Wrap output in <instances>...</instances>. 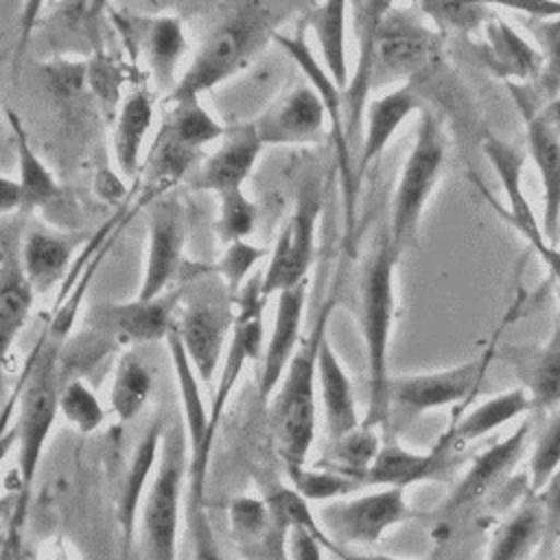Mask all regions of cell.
Wrapping results in <instances>:
<instances>
[{
	"label": "cell",
	"instance_id": "cell-56",
	"mask_svg": "<svg viewBox=\"0 0 560 560\" xmlns=\"http://www.w3.org/2000/svg\"><path fill=\"white\" fill-rule=\"evenodd\" d=\"M540 114L545 122L551 127V131L560 138V94L551 96L545 105H540Z\"/></svg>",
	"mask_w": 560,
	"mask_h": 560
},
{
	"label": "cell",
	"instance_id": "cell-8",
	"mask_svg": "<svg viewBox=\"0 0 560 560\" xmlns=\"http://www.w3.org/2000/svg\"><path fill=\"white\" fill-rule=\"evenodd\" d=\"M490 359L492 348L453 368L392 376L387 396V435L405 431L418 416L427 411L466 400L486 374Z\"/></svg>",
	"mask_w": 560,
	"mask_h": 560
},
{
	"label": "cell",
	"instance_id": "cell-1",
	"mask_svg": "<svg viewBox=\"0 0 560 560\" xmlns=\"http://www.w3.org/2000/svg\"><path fill=\"white\" fill-rule=\"evenodd\" d=\"M291 9L293 4L271 2H247L234 7L208 35L190 66L177 79V85L168 94L171 105L195 103L203 92L241 72L252 57L273 39L278 33L276 24L282 22Z\"/></svg>",
	"mask_w": 560,
	"mask_h": 560
},
{
	"label": "cell",
	"instance_id": "cell-9",
	"mask_svg": "<svg viewBox=\"0 0 560 560\" xmlns=\"http://www.w3.org/2000/svg\"><path fill=\"white\" fill-rule=\"evenodd\" d=\"M418 13L392 4L383 15L374 44L372 90L416 81L438 59L442 33L429 28Z\"/></svg>",
	"mask_w": 560,
	"mask_h": 560
},
{
	"label": "cell",
	"instance_id": "cell-26",
	"mask_svg": "<svg viewBox=\"0 0 560 560\" xmlns=\"http://www.w3.org/2000/svg\"><path fill=\"white\" fill-rule=\"evenodd\" d=\"M545 534V505L538 492L529 490L510 516H505L492 532L483 560H529L534 553H540Z\"/></svg>",
	"mask_w": 560,
	"mask_h": 560
},
{
	"label": "cell",
	"instance_id": "cell-38",
	"mask_svg": "<svg viewBox=\"0 0 560 560\" xmlns=\"http://www.w3.org/2000/svg\"><path fill=\"white\" fill-rule=\"evenodd\" d=\"M151 385H153V378L144 361L133 352H125L116 365V374L109 392L112 409L122 422L133 420L142 411L144 402L149 400Z\"/></svg>",
	"mask_w": 560,
	"mask_h": 560
},
{
	"label": "cell",
	"instance_id": "cell-57",
	"mask_svg": "<svg viewBox=\"0 0 560 560\" xmlns=\"http://www.w3.org/2000/svg\"><path fill=\"white\" fill-rule=\"evenodd\" d=\"M330 553L337 560H409V558H394V556H381V553H359L354 549H341V547H335Z\"/></svg>",
	"mask_w": 560,
	"mask_h": 560
},
{
	"label": "cell",
	"instance_id": "cell-3",
	"mask_svg": "<svg viewBox=\"0 0 560 560\" xmlns=\"http://www.w3.org/2000/svg\"><path fill=\"white\" fill-rule=\"evenodd\" d=\"M332 306H335L332 298L322 306L308 339L302 343V348H298L278 389L269 400L271 429H273L276 446L284 466L306 464V455L315 438L317 357L326 339V326H328Z\"/></svg>",
	"mask_w": 560,
	"mask_h": 560
},
{
	"label": "cell",
	"instance_id": "cell-18",
	"mask_svg": "<svg viewBox=\"0 0 560 560\" xmlns=\"http://www.w3.org/2000/svg\"><path fill=\"white\" fill-rule=\"evenodd\" d=\"M260 142L267 144H306L315 142L328 127V112L319 94L306 83L273 105L254 120Z\"/></svg>",
	"mask_w": 560,
	"mask_h": 560
},
{
	"label": "cell",
	"instance_id": "cell-10",
	"mask_svg": "<svg viewBox=\"0 0 560 560\" xmlns=\"http://www.w3.org/2000/svg\"><path fill=\"white\" fill-rule=\"evenodd\" d=\"M411 516L405 490L383 488L359 497L328 501L317 510V518L335 547H370L385 532Z\"/></svg>",
	"mask_w": 560,
	"mask_h": 560
},
{
	"label": "cell",
	"instance_id": "cell-35",
	"mask_svg": "<svg viewBox=\"0 0 560 560\" xmlns=\"http://www.w3.org/2000/svg\"><path fill=\"white\" fill-rule=\"evenodd\" d=\"M197 149L182 142L164 122L151 144L149 158L142 164L144 175V201H155L160 195L168 192L192 166Z\"/></svg>",
	"mask_w": 560,
	"mask_h": 560
},
{
	"label": "cell",
	"instance_id": "cell-6",
	"mask_svg": "<svg viewBox=\"0 0 560 560\" xmlns=\"http://www.w3.org/2000/svg\"><path fill=\"white\" fill-rule=\"evenodd\" d=\"M446 160V136L442 120L424 107L416 127V138L400 168V177L392 199L387 234L400 254L416 236L424 206L440 179Z\"/></svg>",
	"mask_w": 560,
	"mask_h": 560
},
{
	"label": "cell",
	"instance_id": "cell-19",
	"mask_svg": "<svg viewBox=\"0 0 560 560\" xmlns=\"http://www.w3.org/2000/svg\"><path fill=\"white\" fill-rule=\"evenodd\" d=\"M529 431H532V422L525 420L508 438L490 444L486 451L475 455V459L470 462L462 479L455 483V488L446 497L442 512L453 514L490 494L521 459Z\"/></svg>",
	"mask_w": 560,
	"mask_h": 560
},
{
	"label": "cell",
	"instance_id": "cell-47",
	"mask_svg": "<svg viewBox=\"0 0 560 560\" xmlns=\"http://www.w3.org/2000/svg\"><path fill=\"white\" fill-rule=\"evenodd\" d=\"M267 254H271V249L260 247V245H252L247 241H238L228 245L225 254L221 256V260L217 262V271L221 273V278L228 284V295H238V291L243 289V284L247 282V273L254 269V265L265 258Z\"/></svg>",
	"mask_w": 560,
	"mask_h": 560
},
{
	"label": "cell",
	"instance_id": "cell-54",
	"mask_svg": "<svg viewBox=\"0 0 560 560\" xmlns=\"http://www.w3.org/2000/svg\"><path fill=\"white\" fill-rule=\"evenodd\" d=\"M529 31L534 33L542 52L549 50V48L560 46V18L545 20V22H532L529 20Z\"/></svg>",
	"mask_w": 560,
	"mask_h": 560
},
{
	"label": "cell",
	"instance_id": "cell-28",
	"mask_svg": "<svg viewBox=\"0 0 560 560\" xmlns=\"http://www.w3.org/2000/svg\"><path fill=\"white\" fill-rule=\"evenodd\" d=\"M317 383L322 392V405L326 416V429L330 442L354 431L363 420H359L357 400L352 383L339 363L328 339H324L317 357Z\"/></svg>",
	"mask_w": 560,
	"mask_h": 560
},
{
	"label": "cell",
	"instance_id": "cell-51",
	"mask_svg": "<svg viewBox=\"0 0 560 560\" xmlns=\"http://www.w3.org/2000/svg\"><path fill=\"white\" fill-rule=\"evenodd\" d=\"M324 545L306 529H293L289 534V558L291 560H324Z\"/></svg>",
	"mask_w": 560,
	"mask_h": 560
},
{
	"label": "cell",
	"instance_id": "cell-41",
	"mask_svg": "<svg viewBox=\"0 0 560 560\" xmlns=\"http://www.w3.org/2000/svg\"><path fill=\"white\" fill-rule=\"evenodd\" d=\"M265 503L269 508V512L273 514V518L287 527L289 532L293 529H306L311 532L315 538L322 540V545L332 551L335 549V542L326 536V532L322 529L319 525V518H317V512L311 510L308 501L298 492L293 490L291 486H282V483H273L267 488L265 492Z\"/></svg>",
	"mask_w": 560,
	"mask_h": 560
},
{
	"label": "cell",
	"instance_id": "cell-4",
	"mask_svg": "<svg viewBox=\"0 0 560 560\" xmlns=\"http://www.w3.org/2000/svg\"><path fill=\"white\" fill-rule=\"evenodd\" d=\"M59 346L44 348L42 359L35 363L28 376L22 378L24 385L20 396V411L15 420V446H18V499H15V527L22 525L31 486L37 475L44 444L48 440L55 416L59 413V392L61 378L57 368Z\"/></svg>",
	"mask_w": 560,
	"mask_h": 560
},
{
	"label": "cell",
	"instance_id": "cell-53",
	"mask_svg": "<svg viewBox=\"0 0 560 560\" xmlns=\"http://www.w3.org/2000/svg\"><path fill=\"white\" fill-rule=\"evenodd\" d=\"M24 208H26V199H24V190H22L20 182L4 175L2 182H0V210H2V214H11V212L24 210Z\"/></svg>",
	"mask_w": 560,
	"mask_h": 560
},
{
	"label": "cell",
	"instance_id": "cell-37",
	"mask_svg": "<svg viewBox=\"0 0 560 560\" xmlns=\"http://www.w3.org/2000/svg\"><path fill=\"white\" fill-rule=\"evenodd\" d=\"M7 120L11 125L13 131V140H15V153H18V164H20V186L24 190V199H26V208L35 210V208H44L48 203H52L55 199H59L61 188L55 182V177L50 175V171L44 166V162L39 160V155L35 153V149L28 142L26 129L22 125V120L18 118V114L13 109H4Z\"/></svg>",
	"mask_w": 560,
	"mask_h": 560
},
{
	"label": "cell",
	"instance_id": "cell-49",
	"mask_svg": "<svg viewBox=\"0 0 560 560\" xmlns=\"http://www.w3.org/2000/svg\"><path fill=\"white\" fill-rule=\"evenodd\" d=\"M538 497L545 505V518H547L545 545L538 553V560H549L560 542V468L553 472L547 486L538 492Z\"/></svg>",
	"mask_w": 560,
	"mask_h": 560
},
{
	"label": "cell",
	"instance_id": "cell-55",
	"mask_svg": "<svg viewBox=\"0 0 560 560\" xmlns=\"http://www.w3.org/2000/svg\"><path fill=\"white\" fill-rule=\"evenodd\" d=\"M514 11L525 13L532 22H545L560 18V4L558 2H532V4H512Z\"/></svg>",
	"mask_w": 560,
	"mask_h": 560
},
{
	"label": "cell",
	"instance_id": "cell-50",
	"mask_svg": "<svg viewBox=\"0 0 560 560\" xmlns=\"http://www.w3.org/2000/svg\"><path fill=\"white\" fill-rule=\"evenodd\" d=\"M88 81L94 88V92L103 101H112L118 92V79H116V68L109 63V59L98 52L88 61Z\"/></svg>",
	"mask_w": 560,
	"mask_h": 560
},
{
	"label": "cell",
	"instance_id": "cell-14",
	"mask_svg": "<svg viewBox=\"0 0 560 560\" xmlns=\"http://www.w3.org/2000/svg\"><path fill=\"white\" fill-rule=\"evenodd\" d=\"M186 238L184 206L175 195H164L149 210L147 267L138 298L153 300L166 293V287L179 271Z\"/></svg>",
	"mask_w": 560,
	"mask_h": 560
},
{
	"label": "cell",
	"instance_id": "cell-11",
	"mask_svg": "<svg viewBox=\"0 0 560 560\" xmlns=\"http://www.w3.org/2000/svg\"><path fill=\"white\" fill-rule=\"evenodd\" d=\"M322 212V195L315 186L302 188L295 208L284 223L269 254V265L262 273V298L293 289L308 278L315 256V232Z\"/></svg>",
	"mask_w": 560,
	"mask_h": 560
},
{
	"label": "cell",
	"instance_id": "cell-36",
	"mask_svg": "<svg viewBox=\"0 0 560 560\" xmlns=\"http://www.w3.org/2000/svg\"><path fill=\"white\" fill-rule=\"evenodd\" d=\"M74 241L46 230H33L22 245V267L37 295L52 289L66 273Z\"/></svg>",
	"mask_w": 560,
	"mask_h": 560
},
{
	"label": "cell",
	"instance_id": "cell-42",
	"mask_svg": "<svg viewBox=\"0 0 560 560\" xmlns=\"http://www.w3.org/2000/svg\"><path fill=\"white\" fill-rule=\"evenodd\" d=\"M418 11L427 15L440 33L455 31V33H477L486 28V24L494 18L490 4L481 2H438L427 0L418 4Z\"/></svg>",
	"mask_w": 560,
	"mask_h": 560
},
{
	"label": "cell",
	"instance_id": "cell-30",
	"mask_svg": "<svg viewBox=\"0 0 560 560\" xmlns=\"http://www.w3.org/2000/svg\"><path fill=\"white\" fill-rule=\"evenodd\" d=\"M532 411V400L525 387H512L501 394L490 396L488 400L472 407L468 413H464L457 422L448 427V431L440 438L451 451L457 446H464L468 442H475L494 429L503 427L505 422Z\"/></svg>",
	"mask_w": 560,
	"mask_h": 560
},
{
	"label": "cell",
	"instance_id": "cell-33",
	"mask_svg": "<svg viewBox=\"0 0 560 560\" xmlns=\"http://www.w3.org/2000/svg\"><path fill=\"white\" fill-rule=\"evenodd\" d=\"M350 2H322L313 4L304 15L306 28L315 33L322 66L335 79V83L346 90L350 81L348 57H346V18Z\"/></svg>",
	"mask_w": 560,
	"mask_h": 560
},
{
	"label": "cell",
	"instance_id": "cell-52",
	"mask_svg": "<svg viewBox=\"0 0 560 560\" xmlns=\"http://www.w3.org/2000/svg\"><path fill=\"white\" fill-rule=\"evenodd\" d=\"M542 55H545V66H542L540 79L536 83L551 98V96L560 94V46L549 48Z\"/></svg>",
	"mask_w": 560,
	"mask_h": 560
},
{
	"label": "cell",
	"instance_id": "cell-21",
	"mask_svg": "<svg viewBox=\"0 0 560 560\" xmlns=\"http://www.w3.org/2000/svg\"><path fill=\"white\" fill-rule=\"evenodd\" d=\"M306 287L308 280L278 293V306H276V319L273 328L265 348L260 378H258V398L260 402L269 405L273 392L278 389L289 363L295 357V346L300 339L302 317H304V304H306Z\"/></svg>",
	"mask_w": 560,
	"mask_h": 560
},
{
	"label": "cell",
	"instance_id": "cell-27",
	"mask_svg": "<svg viewBox=\"0 0 560 560\" xmlns=\"http://www.w3.org/2000/svg\"><path fill=\"white\" fill-rule=\"evenodd\" d=\"M164 431H166L164 418H155L151 422V427L147 429V433L142 435V440L136 444L133 455H131L129 466H127V475H125L122 486H120L118 523H120L122 542H125L127 549L131 547V540H133L140 497L147 488V481H149L153 468H158V462H160Z\"/></svg>",
	"mask_w": 560,
	"mask_h": 560
},
{
	"label": "cell",
	"instance_id": "cell-20",
	"mask_svg": "<svg viewBox=\"0 0 560 560\" xmlns=\"http://www.w3.org/2000/svg\"><path fill=\"white\" fill-rule=\"evenodd\" d=\"M265 144L258 138L254 122L232 125L225 129L221 144L217 151L206 155L190 186L195 190H210L223 195L230 190H238L243 182L252 175L256 160Z\"/></svg>",
	"mask_w": 560,
	"mask_h": 560
},
{
	"label": "cell",
	"instance_id": "cell-43",
	"mask_svg": "<svg viewBox=\"0 0 560 560\" xmlns=\"http://www.w3.org/2000/svg\"><path fill=\"white\" fill-rule=\"evenodd\" d=\"M164 125L188 147L201 151L203 144L223 138L225 127H221L201 105L195 103H182L173 105L171 116L164 120Z\"/></svg>",
	"mask_w": 560,
	"mask_h": 560
},
{
	"label": "cell",
	"instance_id": "cell-25",
	"mask_svg": "<svg viewBox=\"0 0 560 560\" xmlns=\"http://www.w3.org/2000/svg\"><path fill=\"white\" fill-rule=\"evenodd\" d=\"M230 523L236 542L252 560H291L289 529L269 512L265 499L236 497L230 503Z\"/></svg>",
	"mask_w": 560,
	"mask_h": 560
},
{
	"label": "cell",
	"instance_id": "cell-31",
	"mask_svg": "<svg viewBox=\"0 0 560 560\" xmlns=\"http://www.w3.org/2000/svg\"><path fill=\"white\" fill-rule=\"evenodd\" d=\"M35 289L22 267V258L9 249L4 241L2 247V267H0V350L9 354L15 337L24 328L33 300Z\"/></svg>",
	"mask_w": 560,
	"mask_h": 560
},
{
	"label": "cell",
	"instance_id": "cell-24",
	"mask_svg": "<svg viewBox=\"0 0 560 560\" xmlns=\"http://www.w3.org/2000/svg\"><path fill=\"white\" fill-rule=\"evenodd\" d=\"M424 101L422 94L418 92L416 81L402 83L398 88H394L392 92L374 98L368 109H365V118H363V140H361V151L357 158V175L359 179L363 177L365 168L385 151V147L389 144L392 136L396 133V129L416 112V109H424Z\"/></svg>",
	"mask_w": 560,
	"mask_h": 560
},
{
	"label": "cell",
	"instance_id": "cell-17",
	"mask_svg": "<svg viewBox=\"0 0 560 560\" xmlns=\"http://www.w3.org/2000/svg\"><path fill=\"white\" fill-rule=\"evenodd\" d=\"M236 311L217 300L192 302L175 322L184 350L201 383H210L223 363L228 332L232 335Z\"/></svg>",
	"mask_w": 560,
	"mask_h": 560
},
{
	"label": "cell",
	"instance_id": "cell-2",
	"mask_svg": "<svg viewBox=\"0 0 560 560\" xmlns=\"http://www.w3.org/2000/svg\"><path fill=\"white\" fill-rule=\"evenodd\" d=\"M398 252L389 241L387 230L381 232L372 258L363 267L359 298H361V332L368 361V411L363 422L372 427H387V396H389V335L394 319V269Z\"/></svg>",
	"mask_w": 560,
	"mask_h": 560
},
{
	"label": "cell",
	"instance_id": "cell-22",
	"mask_svg": "<svg viewBox=\"0 0 560 560\" xmlns=\"http://www.w3.org/2000/svg\"><path fill=\"white\" fill-rule=\"evenodd\" d=\"M451 448L438 440L427 453H413L402 448L394 435H387L374 464L363 477L365 488H398L405 490L418 481L440 479L448 468Z\"/></svg>",
	"mask_w": 560,
	"mask_h": 560
},
{
	"label": "cell",
	"instance_id": "cell-46",
	"mask_svg": "<svg viewBox=\"0 0 560 560\" xmlns=\"http://www.w3.org/2000/svg\"><path fill=\"white\" fill-rule=\"evenodd\" d=\"M256 206L241 188L219 195L217 234L225 245L245 241L256 228Z\"/></svg>",
	"mask_w": 560,
	"mask_h": 560
},
{
	"label": "cell",
	"instance_id": "cell-34",
	"mask_svg": "<svg viewBox=\"0 0 560 560\" xmlns=\"http://www.w3.org/2000/svg\"><path fill=\"white\" fill-rule=\"evenodd\" d=\"M153 120V98L147 90L131 92L118 107L114 129V160L125 177H136L142 168L140 151Z\"/></svg>",
	"mask_w": 560,
	"mask_h": 560
},
{
	"label": "cell",
	"instance_id": "cell-45",
	"mask_svg": "<svg viewBox=\"0 0 560 560\" xmlns=\"http://www.w3.org/2000/svg\"><path fill=\"white\" fill-rule=\"evenodd\" d=\"M560 468V407L549 416L536 435L529 455V490L540 492Z\"/></svg>",
	"mask_w": 560,
	"mask_h": 560
},
{
	"label": "cell",
	"instance_id": "cell-40",
	"mask_svg": "<svg viewBox=\"0 0 560 560\" xmlns=\"http://www.w3.org/2000/svg\"><path fill=\"white\" fill-rule=\"evenodd\" d=\"M291 488L298 490L306 501H337L346 499L354 490H361L363 483L350 475L337 472L332 468H308L306 464L284 466Z\"/></svg>",
	"mask_w": 560,
	"mask_h": 560
},
{
	"label": "cell",
	"instance_id": "cell-5",
	"mask_svg": "<svg viewBox=\"0 0 560 560\" xmlns=\"http://www.w3.org/2000/svg\"><path fill=\"white\" fill-rule=\"evenodd\" d=\"M273 42L282 46V50L298 63V68L308 79V85L319 94L328 112V133L332 140V153L337 158L339 171V188H341V206H343V247L348 254H354V236H357V197H359V175H357V158L348 140L346 116H343V90L335 83V79L326 72L322 61L315 59L308 42H306V22L298 26L295 33L284 35L276 33Z\"/></svg>",
	"mask_w": 560,
	"mask_h": 560
},
{
	"label": "cell",
	"instance_id": "cell-44",
	"mask_svg": "<svg viewBox=\"0 0 560 560\" xmlns=\"http://www.w3.org/2000/svg\"><path fill=\"white\" fill-rule=\"evenodd\" d=\"M59 413L79 433H92L105 420V411H103L96 394L81 378H72L61 385Z\"/></svg>",
	"mask_w": 560,
	"mask_h": 560
},
{
	"label": "cell",
	"instance_id": "cell-48",
	"mask_svg": "<svg viewBox=\"0 0 560 560\" xmlns=\"http://www.w3.org/2000/svg\"><path fill=\"white\" fill-rule=\"evenodd\" d=\"M188 534H190L192 560H223L210 518L203 510V501L188 499Z\"/></svg>",
	"mask_w": 560,
	"mask_h": 560
},
{
	"label": "cell",
	"instance_id": "cell-7",
	"mask_svg": "<svg viewBox=\"0 0 560 560\" xmlns=\"http://www.w3.org/2000/svg\"><path fill=\"white\" fill-rule=\"evenodd\" d=\"M188 433L184 424H166L162 453L147 490L142 508V536L149 560L177 558V525L182 505V486L186 477Z\"/></svg>",
	"mask_w": 560,
	"mask_h": 560
},
{
	"label": "cell",
	"instance_id": "cell-23",
	"mask_svg": "<svg viewBox=\"0 0 560 560\" xmlns=\"http://www.w3.org/2000/svg\"><path fill=\"white\" fill-rule=\"evenodd\" d=\"M486 66L505 83L538 81L545 55L510 22L494 15L483 28V44L479 46Z\"/></svg>",
	"mask_w": 560,
	"mask_h": 560
},
{
	"label": "cell",
	"instance_id": "cell-13",
	"mask_svg": "<svg viewBox=\"0 0 560 560\" xmlns=\"http://www.w3.org/2000/svg\"><path fill=\"white\" fill-rule=\"evenodd\" d=\"M525 122L527 151L540 175L542 186V232L558 245L560 234V138L551 131L540 114L536 92L523 83H505Z\"/></svg>",
	"mask_w": 560,
	"mask_h": 560
},
{
	"label": "cell",
	"instance_id": "cell-15",
	"mask_svg": "<svg viewBox=\"0 0 560 560\" xmlns=\"http://www.w3.org/2000/svg\"><path fill=\"white\" fill-rule=\"evenodd\" d=\"M168 352H171V363L175 370L177 387H179V398H182V411H184V427L188 433V444H190V466H188V477H190V490L188 499L192 501H203V483H206V470H208V457H210V440H208V422H210V411L203 405L201 392H199V376L184 350V343L179 339L177 326L171 328L168 337Z\"/></svg>",
	"mask_w": 560,
	"mask_h": 560
},
{
	"label": "cell",
	"instance_id": "cell-16",
	"mask_svg": "<svg viewBox=\"0 0 560 560\" xmlns=\"http://www.w3.org/2000/svg\"><path fill=\"white\" fill-rule=\"evenodd\" d=\"M392 2L383 0H363V2H350V15L354 22V33L359 42L357 52V66L350 74L348 88L343 90V107H346V129L348 140L354 151V158H359L361 140H363V118H365V101L368 92L372 90L374 79V44L376 33L383 22V15L389 11Z\"/></svg>",
	"mask_w": 560,
	"mask_h": 560
},
{
	"label": "cell",
	"instance_id": "cell-12",
	"mask_svg": "<svg viewBox=\"0 0 560 560\" xmlns=\"http://www.w3.org/2000/svg\"><path fill=\"white\" fill-rule=\"evenodd\" d=\"M182 289H173L153 300L105 302L90 308L85 324L92 332L116 343H149L166 339L175 326V306L179 304Z\"/></svg>",
	"mask_w": 560,
	"mask_h": 560
},
{
	"label": "cell",
	"instance_id": "cell-32",
	"mask_svg": "<svg viewBox=\"0 0 560 560\" xmlns=\"http://www.w3.org/2000/svg\"><path fill=\"white\" fill-rule=\"evenodd\" d=\"M138 39L144 48L158 90H168L171 94L173 88L177 85L175 81L177 63L186 52V35L179 18L160 15V18L144 20L140 24Z\"/></svg>",
	"mask_w": 560,
	"mask_h": 560
},
{
	"label": "cell",
	"instance_id": "cell-29",
	"mask_svg": "<svg viewBox=\"0 0 560 560\" xmlns=\"http://www.w3.org/2000/svg\"><path fill=\"white\" fill-rule=\"evenodd\" d=\"M534 413H553L560 407V322L534 350L514 359Z\"/></svg>",
	"mask_w": 560,
	"mask_h": 560
},
{
	"label": "cell",
	"instance_id": "cell-39",
	"mask_svg": "<svg viewBox=\"0 0 560 560\" xmlns=\"http://www.w3.org/2000/svg\"><path fill=\"white\" fill-rule=\"evenodd\" d=\"M381 427H372L361 422L354 431L335 440L326 459V468L350 475L363 483L365 472L374 464L378 451L383 448V440L378 433ZM365 488V486H363Z\"/></svg>",
	"mask_w": 560,
	"mask_h": 560
}]
</instances>
